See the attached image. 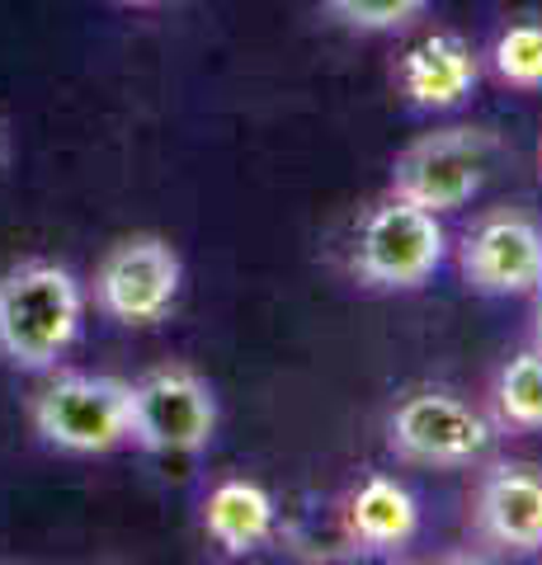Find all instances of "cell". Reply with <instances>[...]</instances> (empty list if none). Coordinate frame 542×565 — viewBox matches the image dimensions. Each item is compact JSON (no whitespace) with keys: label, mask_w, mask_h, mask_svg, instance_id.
I'll return each instance as SVG.
<instances>
[{"label":"cell","mask_w":542,"mask_h":565,"mask_svg":"<svg viewBox=\"0 0 542 565\" xmlns=\"http://www.w3.org/2000/svg\"><path fill=\"white\" fill-rule=\"evenodd\" d=\"M85 288L52 259H24L0 274V359L20 373H47L76 344Z\"/></svg>","instance_id":"cell-1"},{"label":"cell","mask_w":542,"mask_h":565,"mask_svg":"<svg viewBox=\"0 0 542 565\" xmlns=\"http://www.w3.org/2000/svg\"><path fill=\"white\" fill-rule=\"evenodd\" d=\"M448 250L444 222L406 199H378L354 226V278L373 292H411L439 274Z\"/></svg>","instance_id":"cell-2"},{"label":"cell","mask_w":542,"mask_h":565,"mask_svg":"<svg viewBox=\"0 0 542 565\" xmlns=\"http://www.w3.org/2000/svg\"><path fill=\"white\" fill-rule=\"evenodd\" d=\"M33 434L72 457H104L132 444L128 382L95 373H62L29 401Z\"/></svg>","instance_id":"cell-3"},{"label":"cell","mask_w":542,"mask_h":565,"mask_svg":"<svg viewBox=\"0 0 542 565\" xmlns=\"http://www.w3.org/2000/svg\"><path fill=\"white\" fill-rule=\"evenodd\" d=\"M496 151H500V141L486 128L425 132L392 161V193L434 212V217L458 212L481 193L486 174L496 166Z\"/></svg>","instance_id":"cell-4"},{"label":"cell","mask_w":542,"mask_h":565,"mask_svg":"<svg viewBox=\"0 0 542 565\" xmlns=\"http://www.w3.org/2000/svg\"><path fill=\"white\" fill-rule=\"evenodd\" d=\"M128 415H132V444L161 457H189L213 444L217 434L213 386L184 363L151 367V373L128 382Z\"/></svg>","instance_id":"cell-5"},{"label":"cell","mask_w":542,"mask_h":565,"mask_svg":"<svg viewBox=\"0 0 542 565\" xmlns=\"http://www.w3.org/2000/svg\"><path fill=\"white\" fill-rule=\"evenodd\" d=\"M496 434L486 424L481 411H471L463 396L439 392V386H419V392H406L392 415H387V448L401 457V462L415 467H471L491 452Z\"/></svg>","instance_id":"cell-6"},{"label":"cell","mask_w":542,"mask_h":565,"mask_svg":"<svg viewBox=\"0 0 542 565\" xmlns=\"http://www.w3.org/2000/svg\"><path fill=\"white\" fill-rule=\"evenodd\" d=\"M184 264L161 236L118 241L95 269V302L118 326H161L180 302Z\"/></svg>","instance_id":"cell-7"},{"label":"cell","mask_w":542,"mask_h":565,"mask_svg":"<svg viewBox=\"0 0 542 565\" xmlns=\"http://www.w3.org/2000/svg\"><path fill=\"white\" fill-rule=\"evenodd\" d=\"M463 278L481 297H533L542 288V226L519 207H500L463 236Z\"/></svg>","instance_id":"cell-8"},{"label":"cell","mask_w":542,"mask_h":565,"mask_svg":"<svg viewBox=\"0 0 542 565\" xmlns=\"http://www.w3.org/2000/svg\"><path fill=\"white\" fill-rule=\"evenodd\" d=\"M471 527L486 546L514 556L542 552V471L529 462H500L481 476L471 500Z\"/></svg>","instance_id":"cell-9"},{"label":"cell","mask_w":542,"mask_h":565,"mask_svg":"<svg viewBox=\"0 0 542 565\" xmlns=\"http://www.w3.org/2000/svg\"><path fill=\"white\" fill-rule=\"evenodd\" d=\"M481 85V52L463 33L439 29L411 43L396 62V90L415 109H458Z\"/></svg>","instance_id":"cell-10"},{"label":"cell","mask_w":542,"mask_h":565,"mask_svg":"<svg viewBox=\"0 0 542 565\" xmlns=\"http://www.w3.org/2000/svg\"><path fill=\"white\" fill-rule=\"evenodd\" d=\"M344 537L369 556H396L419 537V504L396 476H363L344 500Z\"/></svg>","instance_id":"cell-11"},{"label":"cell","mask_w":542,"mask_h":565,"mask_svg":"<svg viewBox=\"0 0 542 565\" xmlns=\"http://www.w3.org/2000/svg\"><path fill=\"white\" fill-rule=\"evenodd\" d=\"M203 533L226 556L255 552V546H265L274 537V494L259 481H246V476L217 481L203 500Z\"/></svg>","instance_id":"cell-12"},{"label":"cell","mask_w":542,"mask_h":565,"mask_svg":"<svg viewBox=\"0 0 542 565\" xmlns=\"http://www.w3.org/2000/svg\"><path fill=\"white\" fill-rule=\"evenodd\" d=\"M496 415L510 429H542V349H523L500 367Z\"/></svg>","instance_id":"cell-13"},{"label":"cell","mask_w":542,"mask_h":565,"mask_svg":"<svg viewBox=\"0 0 542 565\" xmlns=\"http://www.w3.org/2000/svg\"><path fill=\"white\" fill-rule=\"evenodd\" d=\"M491 66L510 90H542V24H510L491 47Z\"/></svg>","instance_id":"cell-14"},{"label":"cell","mask_w":542,"mask_h":565,"mask_svg":"<svg viewBox=\"0 0 542 565\" xmlns=\"http://www.w3.org/2000/svg\"><path fill=\"white\" fill-rule=\"evenodd\" d=\"M330 14L354 33H396L425 14L429 0H326Z\"/></svg>","instance_id":"cell-15"},{"label":"cell","mask_w":542,"mask_h":565,"mask_svg":"<svg viewBox=\"0 0 542 565\" xmlns=\"http://www.w3.org/2000/svg\"><path fill=\"white\" fill-rule=\"evenodd\" d=\"M533 297H538V316H533V349H542V288H538Z\"/></svg>","instance_id":"cell-16"},{"label":"cell","mask_w":542,"mask_h":565,"mask_svg":"<svg viewBox=\"0 0 542 565\" xmlns=\"http://www.w3.org/2000/svg\"><path fill=\"white\" fill-rule=\"evenodd\" d=\"M118 6H137V10H147V6H166V0H118Z\"/></svg>","instance_id":"cell-17"},{"label":"cell","mask_w":542,"mask_h":565,"mask_svg":"<svg viewBox=\"0 0 542 565\" xmlns=\"http://www.w3.org/2000/svg\"><path fill=\"white\" fill-rule=\"evenodd\" d=\"M0 170H6V128H0Z\"/></svg>","instance_id":"cell-18"}]
</instances>
